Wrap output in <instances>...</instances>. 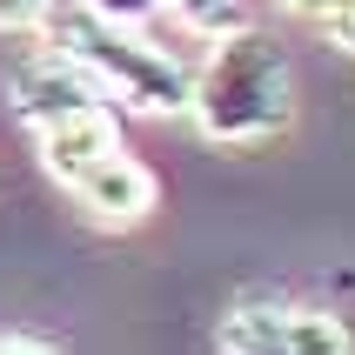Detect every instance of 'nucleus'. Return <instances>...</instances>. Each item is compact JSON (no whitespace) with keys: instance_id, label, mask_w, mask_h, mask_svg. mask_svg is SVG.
Listing matches in <instances>:
<instances>
[{"instance_id":"obj_9","label":"nucleus","mask_w":355,"mask_h":355,"mask_svg":"<svg viewBox=\"0 0 355 355\" xmlns=\"http://www.w3.org/2000/svg\"><path fill=\"white\" fill-rule=\"evenodd\" d=\"M80 7H94L101 20H121V27H148L161 14V0H80Z\"/></svg>"},{"instance_id":"obj_11","label":"nucleus","mask_w":355,"mask_h":355,"mask_svg":"<svg viewBox=\"0 0 355 355\" xmlns=\"http://www.w3.org/2000/svg\"><path fill=\"white\" fill-rule=\"evenodd\" d=\"M282 7H288V14H309V20H315L322 7H329V0H282Z\"/></svg>"},{"instance_id":"obj_8","label":"nucleus","mask_w":355,"mask_h":355,"mask_svg":"<svg viewBox=\"0 0 355 355\" xmlns=\"http://www.w3.org/2000/svg\"><path fill=\"white\" fill-rule=\"evenodd\" d=\"M54 20V0H0V34H40Z\"/></svg>"},{"instance_id":"obj_5","label":"nucleus","mask_w":355,"mask_h":355,"mask_svg":"<svg viewBox=\"0 0 355 355\" xmlns=\"http://www.w3.org/2000/svg\"><path fill=\"white\" fill-rule=\"evenodd\" d=\"M67 195H74L80 215L101 221V228H135V221L155 215V195H161V188H155V175H148L128 148H114V155H101Z\"/></svg>"},{"instance_id":"obj_10","label":"nucleus","mask_w":355,"mask_h":355,"mask_svg":"<svg viewBox=\"0 0 355 355\" xmlns=\"http://www.w3.org/2000/svg\"><path fill=\"white\" fill-rule=\"evenodd\" d=\"M54 336H27V329H0V355H47Z\"/></svg>"},{"instance_id":"obj_6","label":"nucleus","mask_w":355,"mask_h":355,"mask_svg":"<svg viewBox=\"0 0 355 355\" xmlns=\"http://www.w3.org/2000/svg\"><path fill=\"white\" fill-rule=\"evenodd\" d=\"M34 141H40V168H47L60 188H74L101 155H114V148H121V128H114L107 107H87V114H67V121L34 128Z\"/></svg>"},{"instance_id":"obj_4","label":"nucleus","mask_w":355,"mask_h":355,"mask_svg":"<svg viewBox=\"0 0 355 355\" xmlns=\"http://www.w3.org/2000/svg\"><path fill=\"white\" fill-rule=\"evenodd\" d=\"M7 101H14V114L27 128H47V121H67V114H87V107H107V94L94 87V74L67 60L60 47L47 54L20 60L14 74H7Z\"/></svg>"},{"instance_id":"obj_7","label":"nucleus","mask_w":355,"mask_h":355,"mask_svg":"<svg viewBox=\"0 0 355 355\" xmlns=\"http://www.w3.org/2000/svg\"><path fill=\"white\" fill-rule=\"evenodd\" d=\"M161 7H168L188 34H201V40L228 34V27H248V7H241V0H161Z\"/></svg>"},{"instance_id":"obj_1","label":"nucleus","mask_w":355,"mask_h":355,"mask_svg":"<svg viewBox=\"0 0 355 355\" xmlns=\"http://www.w3.org/2000/svg\"><path fill=\"white\" fill-rule=\"evenodd\" d=\"M188 114L208 141L221 148H255V141H275L288 121H295V74L268 34L255 27H228V34L208 40V60L195 67V94H188Z\"/></svg>"},{"instance_id":"obj_3","label":"nucleus","mask_w":355,"mask_h":355,"mask_svg":"<svg viewBox=\"0 0 355 355\" xmlns=\"http://www.w3.org/2000/svg\"><path fill=\"white\" fill-rule=\"evenodd\" d=\"M215 342L228 355H349L355 336L329 309H302V302H235L221 315Z\"/></svg>"},{"instance_id":"obj_2","label":"nucleus","mask_w":355,"mask_h":355,"mask_svg":"<svg viewBox=\"0 0 355 355\" xmlns=\"http://www.w3.org/2000/svg\"><path fill=\"white\" fill-rule=\"evenodd\" d=\"M54 27V47L67 60H80L94 87L135 114H188V94H195V67L168 47L141 34V27H121V20H101L94 7H67V14L47 20Z\"/></svg>"}]
</instances>
